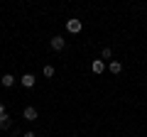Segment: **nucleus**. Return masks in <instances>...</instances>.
<instances>
[{"mask_svg":"<svg viewBox=\"0 0 147 137\" xmlns=\"http://www.w3.org/2000/svg\"><path fill=\"white\" fill-rule=\"evenodd\" d=\"M108 71H110V74H120V71H123V64H120V61H115V59H110Z\"/></svg>","mask_w":147,"mask_h":137,"instance_id":"39448f33","label":"nucleus"},{"mask_svg":"<svg viewBox=\"0 0 147 137\" xmlns=\"http://www.w3.org/2000/svg\"><path fill=\"white\" fill-rule=\"evenodd\" d=\"M100 56H103V59H110V56H113V49H110V47H105L103 52H100Z\"/></svg>","mask_w":147,"mask_h":137,"instance_id":"1a4fd4ad","label":"nucleus"},{"mask_svg":"<svg viewBox=\"0 0 147 137\" xmlns=\"http://www.w3.org/2000/svg\"><path fill=\"white\" fill-rule=\"evenodd\" d=\"M49 47H52L54 52H61V49L66 47V39H64V37H54L52 42H49Z\"/></svg>","mask_w":147,"mask_h":137,"instance_id":"f03ea898","label":"nucleus"},{"mask_svg":"<svg viewBox=\"0 0 147 137\" xmlns=\"http://www.w3.org/2000/svg\"><path fill=\"white\" fill-rule=\"evenodd\" d=\"M0 115H5V103H0Z\"/></svg>","mask_w":147,"mask_h":137,"instance_id":"9b49d317","label":"nucleus"},{"mask_svg":"<svg viewBox=\"0 0 147 137\" xmlns=\"http://www.w3.org/2000/svg\"><path fill=\"white\" fill-rule=\"evenodd\" d=\"M22 137H34V132H25V135H22Z\"/></svg>","mask_w":147,"mask_h":137,"instance_id":"f8f14e48","label":"nucleus"},{"mask_svg":"<svg viewBox=\"0 0 147 137\" xmlns=\"http://www.w3.org/2000/svg\"><path fill=\"white\" fill-rule=\"evenodd\" d=\"M44 76L52 79V76H54V66H44Z\"/></svg>","mask_w":147,"mask_h":137,"instance_id":"9d476101","label":"nucleus"},{"mask_svg":"<svg viewBox=\"0 0 147 137\" xmlns=\"http://www.w3.org/2000/svg\"><path fill=\"white\" fill-rule=\"evenodd\" d=\"M81 30H84V22H81V20H76V17H74V20H66V32L79 34Z\"/></svg>","mask_w":147,"mask_h":137,"instance_id":"f257e3e1","label":"nucleus"},{"mask_svg":"<svg viewBox=\"0 0 147 137\" xmlns=\"http://www.w3.org/2000/svg\"><path fill=\"white\" fill-rule=\"evenodd\" d=\"M20 83L25 86V88H32V86H34V76H32V74H25V76L20 79Z\"/></svg>","mask_w":147,"mask_h":137,"instance_id":"6e6552de","label":"nucleus"},{"mask_svg":"<svg viewBox=\"0 0 147 137\" xmlns=\"http://www.w3.org/2000/svg\"><path fill=\"white\" fill-rule=\"evenodd\" d=\"M91 68H93V74H103V71H105V61H103V59H93Z\"/></svg>","mask_w":147,"mask_h":137,"instance_id":"20e7f679","label":"nucleus"},{"mask_svg":"<svg viewBox=\"0 0 147 137\" xmlns=\"http://www.w3.org/2000/svg\"><path fill=\"white\" fill-rule=\"evenodd\" d=\"M0 83L5 86V88H10V86L15 83V76H12V74H3V76H0Z\"/></svg>","mask_w":147,"mask_h":137,"instance_id":"423d86ee","label":"nucleus"},{"mask_svg":"<svg viewBox=\"0 0 147 137\" xmlns=\"http://www.w3.org/2000/svg\"><path fill=\"white\" fill-rule=\"evenodd\" d=\"M22 118H25V120H30V122H34V120H37V108L27 105L25 110H22Z\"/></svg>","mask_w":147,"mask_h":137,"instance_id":"7ed1b4c3","label":"nucleus"},{"mask_svg":"<svg viewBox=\"0 0 147 137\" xmlns=\"http://www.w3.org/2000/svg\"><path fill=\"white\" fill-rule=\"evenodd\" d=\"M0 127H3V130H10V127H12V118L7 115V113H5V115H0Z\"/></svg>","mask_w":147,"mask_h":137,"instance_id":"0eeeda50","label":"nucleus"}]
</instances>
